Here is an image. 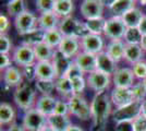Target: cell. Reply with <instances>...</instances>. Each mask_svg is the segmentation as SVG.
I'll use <instances>...</instances> for the list:
<instances>
[{
	"instance_id": "37",
	"label": "cell",
	"mask_w": 146,
	"mask_h": 131,
	"mask_svg": "<svg viewBox=\"0 0 146 131\" xmlns=\"http://www.w3.org/2000/svg\"><path fill=\"white\" fill-rule=\"evenodd\" d=\"M143 35L141 34L139 29H127L124 34V43L125 44H141Z\"/></svg>"
},
{
	"instance_id": "35",
	"label": "cell",
	"mask_w": 146,
	"mask_h": 131,
	"mask_svg": "<svg viewBox=\"0 0 146 131\" xmlns=\"http://www.w3.org/2000/svg\"><path fill=\"white\" fill-rule=\"evenodd\" d=\"M26 11L24 0H14L7 3V12L10 17L17 18L21 13Z\"/></svg>"
},
{
	"instance_id": "48",
	"label": "cell",
	"mask_w": 146,
	"mask_h": 131,
	"mask_svg": "<svg viewBox=\"0 0 146 131\" xmlns=\"http://www.w3.org/2000/svg\"><path fill=\"white\" fill-rule=\"evenodd\" d=\"M12 59L10 58L9 55H6V54H0V69L1 71L6 70L9 67L12 66Z\"/></svg>"
},
{
	"instance_id": "23",
	"label": "cell",
	"mask_w": 146,
	"mask_h": 131,
	"mask_svg": "<svg viewBox=\"0 0 146 131\" xmlns=\"http://www.w3.org/2000/svg\"><path fill=\"white\" fill-rule=\"evenodd\" d=\"M47 121H48V126H50L56 131H67L69 127L72 125L69 116L57 115V114H52L48 116Z\"/></svg>"
},
{
	"instance_id": "38",
	"label": "cell",
	"mask_w": 146,
	"mask_h": 131,
	"mask_svg": "<svg viewBox=\"0 0 146 131\" xmlns=\"http://www.w3.org/2000/svg\"><path fill=\"white\" fill-rule=\"evenodd\" d=\"M131 91L133 94L134 100H139V102H143L146 97V88L143 81L135 83L133 86L131 87Z\"/></svg>"
},
{
	"instance_id": "15",
	"label": "cell",
	"mask_w": 146,
	"mask_h": 131,
	"mask_svg": "<svg viewBox=\"0 0 146 131\" xmlns=\"http://www.w3.org/2000/svg\"><path fill=\"white\" fill-rule=\"evenodd\" d=\"M96 70L108 75H113L118 70L117 63L106 51H102L96 55Z\"/></svg>"
},
{
	"instance_id": "24",
	"label": "cell",
	"mask_w": 146,
	"mask_h": 131,
	"mask_svg": "<svg viewBox=\"0 0 146 131\" xmlns=\"http://www.w3.org/2000/svg\"><path fill=\"white\" fill-rule=\"evenodd\" d=\"M124 50H125V43L123 41H110L107 45L106 53L109 55L116 63H119L124 58Z\"/></svg>"
},
{
	"instance_id": "59",
	"label": "cell",
	"mask_w": 146,
	"mask_h": 131,
	"mask_svg": "<svg viewBox=\"0 0 146 131\" xmlns=\"http://www.w3.org/2000/svg\"><path fill=\"white\" fill-rule=\"evenodd\" d=\"M7 3H9V2H11V1H14V0H6Z\"/></svg>"
},
{
	"instance_id": "34",
	"label": "cell",
	"mask_w": 146,
	"mask_h": 131,
	"mask_svg": "<svg viewBox=\"0 0 146 131\" xmlns=\"http://www.w3.org/2000/svg\"><path fill=\"white\" fill-rule=\"evenodd\" d=\"M62 39H63V35L61 34L59 29H55V30H50L45 33L44 42L52 48H58Z\"/></svg>"
},
{
	"instance_id": "4",
	"label": "cell",
	"mask_w": 146,
	"mask_h": 131,
	"mask_svg": "<svg viewBox=\"0 0 146 131\" xmlns=\"http://www.w3.org/2000/svg\"><path fill=\"white\" fill-rule=\"evenodd\" d=\"M68 103L70 107V114H72L73 116L83 121L92 119L91 104H88L82 95H73L69 98Z\"/></svg>"
},
{
	"instance_id": "40",
	"label": "cell",
	"mask_w": 146,
	"mask_h": 131,
	"mask_svg": "<svg viewBox=\"0 0 146 131\" xmlns=\"http://www.w3.org/2000/svg\"><path fill=\"white\" fill-rule=\"evenodd\" d=\"M73 86V93L74 95H82L84 88L86 86V80L84 79V76H79V78H74L71 80Z\"/></svg>"
},
{
	"instance_id": "43",
	"label": "cell",
	"mask_w": 146,
	"mask_h": 131,
	"mask_svg": "<svg viewBox=\"0 0 146 131\" xmlns=\"http://www.w3.org/2000/svg\"><path fill=\"white\" fill-rule=\"evenodd\" d=\"M79 76H84V72L80 69V67L76 65V63L73 61L72 65L70 66V68L68 70L67 74H66V78L72 80L74 78H79Z\"/></svg>"
},
{
	"instance_id": "49",
	"label": "cell",
	"mask_w": 146,
	"mask_h": 131,
	"mask_svg": "<svg viewBox=\"0 0 146 131\" xmlns=\"http://www.w3.org/2000/svg\"><path fill=\"white\" fill-rule=\"evenodd\" d=\"M10 26V21L7 18L5 14L0 15V32L1 34H6V32L9 30Z\"/></svg>"
},
{
	"instance_id": "13",
	"label": "cell",
	"mask_w": 146,
	"mask_h": 131,
	"mask_svg": "<svg viewBox=\"0 0 146 131\" xmlns=\"http://www.w3.org/2000/svg\"><path fill=\"white\" fill-rule=\"evenodd\" d=\"M134 80H135V75L133 73V70L129 68L118 69L112 78L115 87H123V88H131L135 84Z\"/></svg>"
},
{
	"instance_id": "50",
	"label": "cell",
	"mask_w": 146,
	"mask_h": 131,
	"mask_svg": "<svg viewBox=\"0 0 146 131\" xmlns=\"http://www.w3.org/2000/svg\"><path fill=\"white\" fill-rule=\"evenodd\" d=\"M139 31L141 32V34L144 36V35H146V15H144V18L142 19V21H141L140 25H139Z\"/></svg>"
},
{
	"instance_id": "41",
	"label": "cell",
	"mask_w": 146,
	"mask_h": 131,
	"mask_svg": "<svg viewBox=\"0 0 146 131\" xmlns=\"http://www.w3.org/2000/svg\"><path fill=\"white\" fill-rule=\"evenodd\" d=\"M132 70H133V73L135 75V78L140 79L142 81L146 79V61L141 60L139 63H134Z\"/></svg>"
},
{
	"instance_id": "14",
	"label": "cell",
	"mask_w": 146,
	"mask_h": 131,
	"mask_svg": "<svg viewBox=\"0 0 146 131\" xmlns=\"http://www.w3.org/2000/svg\"><path fill=\"white\" fill-rule=\"evenodd\" d=\"M80 47H81V42L79 38L76 37H63L61 44L57 49L60 51L63 56L67 58L73 59L78 56L80 51Z\"/></svg>"
},
{
	"instance_id": "6",
	"label": "cell",
	"mask_w": 146,
	"mask_h": 131,
	"mask_svg": "<svg viewBox=\"0 0 146 131\" xmlns=\"http://www.w3.org/2000/svg\"><path fill=\"white\" fill-rule=\"evenodd\" d=\"M140 115H142V102L133 100L128 105L118 107L112 112L115 122L118 121H133Z\"/></svg>"
},
{
	"instance_id": "36",
	"label": "cell",
	"mask_w": 146,
	"mask_h": 131,
	"mask_svg": "<svg viewBox=\"0 0 146 131\" xmlns=\"http://www.w3.org/2000/svg\"><path fill=\"white\" fill-rule=\"evenodd\" d=\"M35 86L37 91L40 92L43 95H51L56 90L55 81H45V80H36Z\"/></svg>"
},
{
	"instance_id": "55",
	"label": "cell",
	"mask_w": 146,
	"mask_h": 131,
	"mask_svg": "<svg viewBox=\"0 0 146 131\" xmlns=\"http://www.w3.org/2000/svg\"><path fill=\"white\" fill-rule=\"evenodd\" d=\"M142 115L146 117V100L142 102Z\"/></svg>"
},
{
	"instance_id": "33",
	"label": "cell",
	"mask_w": 146,
	"mask_h": 131,
	"mask_svg": "<svg viewBox=\"0 0 146 131\" xmlns=\"http://www.w3.org/2000/svg\"><path fill=\"white\" fill-rule=\"evenodd\" d=\"M85 26L90 34H95V35H102L104 34L105 30V24H106V19L104 18H98V19L86 20Z\"/></svg>"
},
{
	"instance_id": "10",
	"label": "cell",
	"mask_w": 146,
	"mask_h": 131,
	"mask_svg": "<svg viewBox=\"0 0 146 131\" xmlns=\"http://www.w3.org/2000/svg\"><path fill=\"white\" fill-rule=\"evenodd\" d=\"M105 3L103 0H83L80 11L85 20L103 18Z\"/></svg>"
},
{
	"instance_id": "52",
	"label": "cell",
	"mask_w": 146,
	"mask_h": 131,
	"mask_svg": "<svg viewBox=\"0 0 146 131\" xmlns=\"http://www.w3.org/2000/svg\"><path fill=\"white\" fill-rule=\"evenodd\" d=\"M67 131H84L81 127H79V126L76 125H71L70 127H69V129H68Z\"/></svg>"
},
{
	"instance_id": "17",
	"label": "cell",
	"mask_w": 146,
	"mask_h": 131,
	"mask_svg": "<svg viewBox=\"0 0 146 131\" xmlns=\"http://www.w3.org/2000/svg\"><path fill=\"white\" fill-rule=\"evenodd\" d=\"M110 98L112 104L117 106V108L128 105L134 100L131 88H123V87H115L111 92Z\"/></svg>"
},
{
	"instance_id": "39",
	"label": "cell",
	"mask_w": 146,
	"mask_h": 131,
	"mask_svg": "<svg viewBox=\"0 0 146 131\" xmlns=\"http://www.w3.org/2000/svg\"><path fill=\"white\" fill-rule=\"evenodd\" d=\"M56 0H36V9L38 12H54Z\"/></svg>"
},
{
	"instance_id": "29",
	"label": "cell",
	"mask_w": 146,
	"mask_h": 131,
	"mask_svg": "<svg viewBox=\"0 0 146 131\" xmlns=\"http://www.w3.org/2000/svg\"><path fill=\"white\" fill-rule=\"evenodd\" d=\"M74 10V5L73 0H56L55 9L54 12L59 17V18H67L72 14Z\"/></svg>"
},
{
	"instance_id": "54",
	"label": "cell",
	"mask_w": 146,
	"mask_h": 131,
	"mask_svg": "<svg viewBox=\"0 0 146 131\" xmlns=\"http://www.w3.org/2000/svg\"><path fill=\"white\" fill-rule=\"evenodd\" d=\"M104 1V3H105V6L106 7H108V8H110V7L112 6L115 2H116L117 0H103Z\"/></svg>"
},
{
	"instance_id": "8",
	"label": "cell",
	"mask_w": 146,
	"mask_h": 131,
	"mask_svg": "<svg viewBox=\"0 0 146 131\" xmlns=\"http://www.w3.org/2000/svg\"><path fill=\"white\" fill-rule=\"evenodd\" d=\"M47 125V117L39 110H37L36 108H32L25 112L23 117V126L27 131H40Z\"/></svg>"
},
{
	"instance_id": "58",
	"label": "cell",
	"mask_w": 146,
	"mask_h": 131,
	"mask_svg": "<svg viewBox=\"0 0 146 131\" xmlns=\"http://www.w3.org/2000/svg\"><path fill=\"white\" fill-rule=\"evenodd\" d=\"M143 83H144V85H145V88H146V79H145V80H143Z\"/></svg>"
},
{
	"instance_id": "5",
	"label": "cell",
	"mask_w": 146,
	"mask_h": 131,
	"mask_svg": "<svg viewBox=\"0 0 146 131\" xmlns=\"http://www.w3.org/2000/svg\"><path fill=\"white\" fill-rule=\"evenodd\" d=\"M14 27L20 36L26 35L38 27V18L33 12L26 10L14 18Z\"/></svg>"
},
{
	"instance_id": "44",
	"label": "cell",
	"mask_w": 146,
	"mask_h": 131,
	"mask_svg": "<svg viewBox=\"0 0 146 131\" xmlns=\"http://www.w3.org/2000/svg\"><path fill=\"white\" fill-rule=\"evenodd\" d=\"M22 73L23 76L27 81H33V80H36V66L35 65H31L27 66L25 68H22Z\"/></svg>"
},
{
	"instance_id": "3",
	"label": "cell",
	"mask_w": 146,
	"mask_h": 131,
	"mask_svg": "<svg viewBox=\"0 0 146 131\" xmlns=\"http://www.w3.org/2000/svg\"><path fill=\"white\" fill-rule=\"evenodd\" d=\"M58 29L63 35V37H76L81 39L88 34L85 23L80 22L71 15L67 18H62L60 20Z\"/></svg>"
},
{
	"instance_id": "53",
	"label": "cell",
	"mask_w": 146,
	"mask_h": 131,
	"mask_svg": "<svg viewBox=\"0 0 146 131\" xmlns=\"http://www.w3.org/2000/svg\"><path fill=\"white\" fill-rule=\"evenodd\" d=\"M141 47L143 48L144 51H146V35H144L143 37H142V41H141Z\"/></svg>"
},
{
	"instance_id": "47",
	"label": "cell",
	"mask_w": 146,
	"mask_h": 131,
	"mask_svg": "<svg viewBox=\"0 0 146 131\" xmlns=\"http://www.w3.org/2000/svg\"><path fill=\"white\" fill-rule=\"evenodd\" d=\"M134 130L135 131H146V117L140 115L136 119L133 120Z\"/></svg>"
},
{
	"instance_id": "18",
	"label": "cell",
	"mask_w": 146,
	"mask_h": 131,
	"mask_svg": "<svg viewBox=\"0 0 146 131\" xmlns=\"http://www.w3.org/2000/svg\"><path fill=\"white\" fill-rule=\"evenodd\" d=\"M36 66V80L55 81L57 79L55 67L51 61H37Z\"/></svg>"
},
{
	"instance_id": "30",
	"label": "cell",
	"mask_w": 146,
	"mask_h": 131,
	"mask_svg": "<svg viewBox=\"0 0 146 131\" xmlns=\"http://www.w3.org/2000/svg\"><path fill=\"white\" fill-rule=\"evenodd\" d=\"M56 84V91L59 94H61L62 96L64 97H72L74 93H73V86H72V82L70 79H68L66 76L63 78H58L55 80Z\"/></svg>"
},
{
	"instance_id": "7",
	"label": "cell",
	"mask_w": 146,
	"mask_h": 131,
	"mask_svg": "<svg viewBox=\"0 0 146 131\" xmlns=\"http://www.w3.org/2000/svg\"><path fill=\"white\" fill-rule=\"evenodd\" d=\"M125 31H127V26L122 18L111 17L106 20L104 36L110 41H121L124 37Z\"/></svg>"
},
{
	"instance_id": "16",
	"label": "cell",
	"mask_w": 146,
	"mask_h": 131,
	"mask_svg": "<svg viewBox=\"0 0 146 131\" xmlns=\"http://www.w3.org/2000/svg\"><path fill=\"white\" fill-rule=\"evenodd\" d=\"M73 61L80 67L84 73H92L96 70V55L88 54L85 51H80Z\"/></svg>"
},
{
	"instance_id": "11",
	"label": "cell",
	"mask_w": 146,
	"mask_h": 131,
	"mask_svg": "<svg viewBox=\"0 0 146 131\" xmlns=\"http://www.w3.org/2000/svg\"><path fill=\"white\" fill-rule=\"evenodd\" d=\"M110 75L104 73L102 71L95 70L92 73L87 75L86 78V83L87 86L91 88L92 91L99 93L106 91L110 85Z\"/></svg>"
},
{
	"instance_id": "56",
	"label": "cell",
	"mask_w": 146,
	"mask_h": 131,
	"mask_svg": "<svg viewBox=\"0 0 146 131\" xmlns=\"http://www.w3.org/2000/svg\"><path fill=\"white\" fill-rule=\"evenodd\" d=\"M40 131H56V130H54V129H52L50 126L47 125V126H45V127H44V128Z\"/></svg>"
},
{
	"instance_id": "31",
	"label": "cell",
	"mask_w": 146,
	"mask_h": 131,
	"mask_svg": "<svg viewBox=\"0 0 146 131\" xmlns=\"http://www.w3.org/2000/svg\"><path fill=\"white\" fill-rule=\"evenodd\" d=\"M15 119V110L9 103L0 104V124L1 126L10 125Z\"/></svg>"
},
{
	"instance_id": "28",
	"label": "cell",
	"mask_w": 146,
	"mask_h": 131,
	"mask_svg": "<svg viewBox=\"0 0 146 131\" xmlns=\"http://www.w3.org/2000/svg\"><path fill=\"white\" fill-rule=\"evenodd\" d=\"M33 48H34V53H35L37 61H51L52 60V57L55 55L56 50L55 48L47 45L45 42L34 46Z\"/></svg>"
},
{
	"instance_id": "51",
	"label": "cell",
	"mask_w": 146,
	"mask_h": 131,
	"mask_svg": "<svg viewBox=\"0 0 146 131\" xmlns=\"http://www.w3.org/2000/svg\"><path fill=\"white\" fill-rule=\"evenodd\" d=\"M7 131H27V130L25 129L23 125L21 126V125H17V124H12V125L8 128Z\"/></svg>"
},
{
	"instance_id": "9",
	"label": "cell",
	"mask_w": 146,
	"mask_h": 131,
	"mask_svg": "<svg viewBox=\"0 0 146 131\" xmlns=\"http://www.w3.org/2000/svg\"><path fill=\"white\" fill-rule=\"evenodd\" d=\"M12 60L17 66L21 68H25L31 65H35L34 61L36 60V57H35L34 48L32 46L22 44L21 46H19L13 50Z\"/></svg>"
},
{
	"instance_id": "12",
	"label": "cell",
	"mask_w": 146,
	"mask_h": 131,
	"mask_svg": "<svg viewBox=\"0 0 146 131\" xmlns=\"http://www.w3.org/2000/svg\"><path fill=\"white\" fill-rule=\"evenodd\" d=\"M81 42V48L82 51H85L93 55H98L99 53L104 51V39L102 35H95V34H87L83 38L80 39Z\"/></svg>"
},
{
	"instance_id": "2",
	"label": "cell",
	"mask_w": 146,
	"mask_h": 131,
	"mask_svg": "<svg viewBox=\"0 0 146 131\" xmlns=\"http://www.w3.org/2000/svg\"><path fill=\"white\" fill-rule=\"evenodd\" d=\"M13 100L19 108L27 112L33 108V105L36 100V92L29 83L23 82L15 88L13 94Z\"/></svg>"
},
{
	"instance_id": "25",
	"label": "cell",
	"mask_w": 146,
	"mask_h": 131,
	"mask_svg": "<svg viewBox=\"0 0 146 131\" xmlns=\"http://www.w3.org/2000/svg\"><path fill=\"white\" fill-rule=\"evenodd\" d=\"M143 53H144V50L141 47L140 44H125L124 59L128 63L134 65L142 60Z\"/></svg>"
},
{
	"instance_id": "20",
	"label": "cell",
	"mask_w": 146,
	"mask_h": 131,
	"mask_svg": "<svg viewBox=\"0 0 146 131\" xmlns=\"http://www.w3.org/2000/svg\"><path fill=\"white\" fill-rule=\"evenodd\" d=\"M23 78L24 76L22 71L14 66H11L6 70H3V73H2V80L5 82V84L10 87H18L20 84H22Z\"/></svg>"
},
{
	"instance_id": "45",
	"label": "cell",
	"mask_w": 146,
	"mask_h": 131,
	"mask_svg": "<svg viewBox=\"0 0 146 131\" xmlns=\"http://www.w3.org/2000/svg\"><path fill=\"white\" fill-rule=\"evenodd\" d=\"M55 114L57 115H63V116H68L70 114V107H69V103L63 102V100H58V104L56 107Z\"/></svg>"
},
{
	"instance_id": "27",
	"label": "cell",
	"mask_w": 146,
	"mask_h": 131,
	"mask_svg": "<svg viewBox=\"0 0 146 131\" xmlns=\"http://www.w3.org/2000/svg\"><path fill=\"white\" fill-rule=\"evenodd\" d=\"M144 15L145 14L142 12L139 8L135 7L132 10H130L129 12L125 13L122 17V20L127 26V29H137L142 19L144 18Z\"/></svg>"
},
{
	"instance_id": "21",
	"label": "cell",
	"mask_w": 146,
	"mask_h": 131,
	"mask_svg": "<svg viewBox=\"0 0 146 131\" xmlns=\"http://www.w3.org/2000/svg\"><path fill=\"white\" fill-rule=\"evenodd\" d=\"M57 104H58V100H56L51 95H42L36 102L35 108L46 117H48L50 115L55 114Z\"/></svg>"
},
{
	"instance_id": "19",
	"label": "cell",
	"mask_w": 146,
	"mask_h": 131,
	"mask_svg": "<svg viewBox=\"0 0 146 131\" xmlns=\"http://www.w3.org/2000/svg\"><path fill=\"white\" fill-rule=\"evenodd\" d=\"M51 63H52L54 67H55L56 73H57V79H58V78H63V76H66L68 70H69L70 66H71L73 63V59L67 58L66 56H63L59 50L56 49L55 55L52 57Z\"/></svg>"
},
{
	"instance_id": "22",
	"label": "cell",
	"mask_w": 146,
	"mask_h": 131,
	"mask_svg": "<svg viewBox=\"0 0 146 131\" xmlns=\"http://www.w3.org/2000/svg\"><path fill=\"white\" fill-rule=\"evenodd\" d=\"M60 18L55 12L40 13L38 17V27L44 30L45 32L58 29L60 23Z\"/></svg>"
},
{
	"instance_id": "57",
	"label": "cell",
	"mask_w": 146,
	"mask_h": 131,
	"mask_svg": "<svg viewBox=\"0 0 146 131\" xmlns=\"http://www.w3.org/2000/svg\"><path fill=\"white\" fill-rule=\"evenodd\" d=\"M136 2H140L141 5H146V0H135Z\"/></svg>"
},
{
	"instance_id": "42",
	"label": "cell",
	"mask_w": 146,
	"mask_h": 131,
	"mask_svg": "<svg viewBox=\"0 0 146 131\" xmlns=\"http://www.w3.org/2000/svg\"><path fill=\"white\" fill-rule=\"evenodd\" d=\"M12 48V42L7 36L6 34H1L0 35V54H6L9 55L10 50Z\"/></svg>"
},
{
	"instance_id": "32",
	"label": "cell",
	"mask_w": 146,
	"mask_h": 131,
	"mask_svg": "<svg viewBox=\"0 0 146 131\" xmlns=\"http://www.w3.org/2000/svg\"><path fill=\"white\" fill-rule=\"evenodd\" d=\"M45 33H46V32L44 31V30L37 27L36 30H34L33 32H31L29 34L22 36V37H23L22 44L34 47V46H36L38 44L43 43L44 38H45Z\"/></svg>"
},
{
	"instance_id": "46",
	"label": "cell",
	"mask_w": 146,
	"mask_h": 131,
	"mask_svg": "<svg viewBox=\"0 0 146 131\" xmlns=\"http://www.w3.org/2000/svg\"><path fill=\"white\" fill-rule=\"evenodd\" d=\"M116 131H135L133 121H118L115 127Z\"/></svg>"
},
{
	"instance_id": "26",
	"label": "cell",
	"mask_w": 146,
	"mask_h": 131,
	"mask_svg": "<svg viewBox=\"0 0 146 131\" xmlns=\"http://www.w3.org/2000/svg\"><path fill=\"white\" fill-rule=\"evenodd\" d=\"M135 0H117L116 2L109 8L112 13V17L122 18L127 12L135 8Z\"/></svg>"
},
{
	"instance_id": "1",
	"label": "cell",
	"mask_w": 146,
	"mask_h": 131,
	"mask_svg": "<svg viewBox=\"0 0 146 131\" xmlns=\"http://www.w3.org/2000/svg\"><path fill=\"white\" fill-rule=\"evenodd\" d=\"M111 98L106 91L96 93L91 103L93 126L91 131H105V126L111 114Z\"/></svg>"
}]
</instances>
